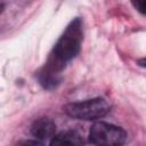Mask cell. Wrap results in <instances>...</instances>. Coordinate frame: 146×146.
Returning a JSON list of instances; mask_svg holds the SVG:
<instances>
[{
    "mask_svg": "<svg viewBox=\"0 0 146 146\" xmlns=\"http://www.w3.org/2000/svg\"><path fill=\"white\" fill-rule=\"evenodd\" d=\"M138 65L141 66V67H145V68H146V58L139 59V60H138Z\"/></svg>",
    "mask_w": 146,
    "mask_h": 146,
    "instance_id": "obj_7",
    "label": "cell"
},
{
    "mask_svg": "<svg viewBox=\"0 0 146 146\" xmlns=\"http://www.w3.org/2000/svg\"><path fill=\"white\" fill-rule=\"evenodd\" d=\"M132 6L143 15H146V0H131Z\"/></svg>",
    "mask_w": 146,
    "mask_h": 146,
    "instance_id": "obj_6",
    "label": "cell"
},
{
    "mask_svg": "<svg viewBox=\"0 0 146 146\" xmlns=\"http://www.w3.org/2000/svg\"><path fill=\"white\" fill-rule=\"evenodd\" d=\"M127 139L125 131L114 124L96 122L89 132V143L92 145H122Z\"/></svg>",
    "mask_w": 146,
    "mask_h": 146,
    "instance_id": "obj_3",
    "label": "cell"
},
{
    "mask_svg": "<svg viewBox=\"0 0 146 146\" xmlns=\"http://www.w3.org/2000/svg\"><path fill=\"white\" fill-rule=\"evenodd\" d=\"M110 107L107 100L97 97L83 102L70 103L64 106V112L73 119L90 121L105 116L110 112Z\"/></svg>",
    "mask_w": 146,
    "mask_h": 146,
    "instance_id": "obj_2",
    "label": "cell"
},
{
    "mask_svg": "<svg viewBox=\"0 0 146 146\" xmlns=\"http://www.w3.org/2000/svg\"><path fill=\"white\" fill-rule=\"evenodd\" d=\"M82 41V27H81V21L79 18L73 19L62 36L58 39L54 47V57L56 63L64 64L72 58H74L81 47Z\"/></svg>",
    "mask_w": 146,
    "mask_h": 146,
    "instance_id": "obj_1",
    "label": "cell"
},
{
    "mask_svg": "<svg viewBox=\"0 0 146 146\" xmlns=\"http://www.w3.org/2000/svg\"><path fill=\"white\" fill-rule=\"evenodd\" d=\"M51 145H81L83 144V139L76 131L66 130L62 131L58 135H55L50 140Z\"/></svg>",
    "mask_w": 146,
    "mask_h": 146,
    "instance_id": "obj_5",
    "label": "cell"
},
{
    "mask_svg": "<svg viewBox=\"0 0 146 146\" xmlns=\"http://www.w3.org/2000/svg\"><path fill=\"white\" fill-rule=\"evenodd\" d=\"M56 132V124L52 120L48 117H41L33 122L31 127V133L34 138L46 141L48 139H52Z\"/></svg>",
    "mask_w": 146,
    "mask_h": 146,
    "instance_id": "obj_4",
    "label": "cell"
}]
</instances>
